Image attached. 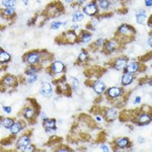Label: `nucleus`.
<instances>
[{"label": "nucleus", "mask_w": 152, "mask_h": 152, "mask_svg": "<svg viewBox=\"0 0 152 152\" xmlns=\"http://www.w3.org/2000/svg\"><path fill=\"white\" fill-rule=\"evenodd\" d=\"M124 94V89L122 87L118 86H112L107 89V95L112 99H118V97L122 96Z\"/></svg>", "instance_id": "nucleus-5"}, {"label": "nucleus", "mask_w": 152, "mask_h": 152, "mask_svg": "<svg viewBox=\"0 0 152 152\" xmlns=\"http://www.w3.org/2000/svg\"><path fill=\"white\" fill-rule=\"evenodd\" d=\"M84 1L85 0H76V4H77V5H81Z\"/></svg>", "instance_id": "nucleus-42"}, {"label": "nucleus", "mask_w": 152, "mask_h": 152, "mask_svg": "<svg viewBox=\"0 0 152 152\" xmlns=\"http://www.w3.org/2000/svg\"><path fill=\"white\" fill-rule=\"evenodd\" d=\"M34 150H35V147H34L33 145H31V144H28V146L24 147L23 151H34Z\"/></svg>", "instance_id": "nucleus-36"}, {"label": "nucleus", "mask_w": 152, "mask_h": 152, "mask_svg": "<svg viewBox=\"0 0 152 152\" xmlns=\"http://www.w3.org/2000/svg\"><path fill=\"white\" fill-rule=\"evenodd\" d=\"M1 4L4 7H14L16 4V0H1Z\"/></svg>", "instance_id": "nucleus-29"}, {"label": "nucleus", "mask_w": 152, "mask_h": 152, "mask_svg": "<svg viewBox=\"0 0 152 152\" xmlns=\"http://www.w3.org/2000/svg\"><path fill=\"white\" fill-rule=\"evenodd\" d=\"M50 69L54 74H60L65 71V64L61 61H54L50 65Z\"/></svg>", "instance_id": "nucleus-7"}, {"label": "nucleus", "mask_w": 152, "mask_h": 152, "mask_svg": "<svg viewBox=\"0 0 152 152\" xmlns=\"http://www.w3.org/2000/svg\"><path fill=\"white\" fill-rule=\"evenodd\" d=\"M37 79H38V76H37V75H31V76H28L26 82H28V84H33V83L35 82Z\"/></svg>", "instance_id": "nucleus-34"}, {"label": "nucleus", "mask_w": 152, "mask_h": 152, "mask_svg": "<svg viewBox=\"0 0 152 152\" xmlns=\"http://www.w3.org/2000/svg\"><path fill=\"white\" fill-rule=\"evenodd\" d=\"M99 19L97 18H94H94H91V20H90L89 24H90V26H92V28H94V26H96L97 23H99Z\"/></svg>", "instance_id": "nucleus-35"}, {"label": "nucleus", "mask_w": 152, "mask_h": 152, "mask_svg": "<svg viewBox=\"0 0 152 152\" xmlns=\"http://www.w3.org/2000/svg\"><path fill=\"white\" fill-rule=\"evenodd\" d=\"M84 18V13L80 10H75L72 13V21L73 23H79Z\"/></svg>", "instance_id": "nucleus-24"}, {"label": "nucleus", "mask_w": 152, "mask_h": 152, "mask_svg": "<svg viewBox=\"0 0 152 152\" xmlns=\"http://www.w3.org/2000/svg\"><path fill=\"white\" fill-rule=\"evenodd\" d=\"M87 59H88V53L84 50L81 51L79 56H78V61L83 63V62H85V61H87Z\"/></svg>", "instance_id": "nucleus-30"}, {"label": "nucleus", "mask_w": 152, "mask_h": 152, "mask_svg": "<svg viewBox=\"0 0 152 152\" xmlns=\"http://www.w3.org/2000/svg\"><path fill=\"white\" fill-rule=\"evenodd\" d=\"M3 110H4V112H5L6 114H10V113L12 112V109L10 107H3Z\"/></svg>", "instance_id": "nucleus-37"}, {"label": "nucleus", "mask_w": 152, "mask_h": 152, "mask_svg": "<svg viewBox=\"0 0 152 152\" xmlns=\"http://www.w3.org/2000/svg\"><path fill=\"white\" fill-rule=\"evenodd\" d=\"M112 1H118V0H112Z\"/></svg>", "instance_id": "nucleus-49"}, {"label": "nucleus", "mask_w": 152, "mask_h": 152, "mask_svg": "<svg viewBox=\"0 0 152 152\" xmlns=\"http://www.w3.org/2000/svg\"><path fill=\"white\" fill-rule=\"evenodd\" d=\"M148 44H149V46H150V47H152V36L149 37V39H148Z\"/></svg>", "instance_id": "nucleus-43"}, {"label": "nucleus", "mask_w": 152, "mask_h": 152, "mask_svg": "<svg viewBox=\"0 0 152 152\" xmlns=\"http://www.w3.org/2000/svg\"><path fill=\"white\" fill-rule=\"evenodd\" d=\"M61 37V41L63 44H74L77 41H79V37L77 36V34L74 31H68L63 33Z\"/></svg>", "instance_id": "nucleus-3"}, {"label": "nucleus", "mask_w": 152, "mask_h": 152, "mask_svg": "<svg viewBox=\"0 0 152 152\" xmlns=\"http://www.w3.org/2000/svg\"><path fill=\"white\" fill-rule=\"evenodd\" d=\"M83 13L86 14L87 16H92L96 15L99 13V5H97V2L91 1L89 3H87L86 5L83 7Z\"/></svg>", "instance_id": "nucleus-4"}, {"label": "nucleus", "mask_w": 152, "mask_h": 152, "mask_svg": "<svg viewBox=\"0 0 152 152\" xmlns=\"http://www.w3.org/2000/svg\"><path fill=\"white\" fill-rule=\"evenodd\" d=\"M91 87L94 88V90L96 92L97 94H102L107 90V86H105V83L100 81V80H97V81H94Z\"/></svg>", "instance_id": "nucleus-12"}, {"label": "nucleus", "mask_w": 152, "mask_h": 152, "mask_svg": "<svg viewBox=\"0 0 152 152\" xmlns=\"http://www.w3.org/2000/svg\"><path fill=\"white\" fill-rule=\"evenodd\" d=\"M21 1H23V4H26V5H28V0H21Z\"/></svg>", "instance_id": "nucleus-47"}, {"label": "nucleus", "mask_w": 152, "mask_h": 152, "mask_svg": "<svg viewBox=\"0 0 152 152\" xmlns=\"http://www.w3.org/2000/svg\"><path fill=\"white\" fill-rule=\"evenodd\" d=\"M116 146L118 148H127V147L131 146V143H130V140L128 138H119L116 141Z\"/></svg>", "instance_id": "nucleus-20"}, {"label": "nucleus", "mask_w": 152, "mask_h": 152, "mask_svg": "<svg viewBox=\"0 0 152 152\" xmlns=\"http://www.w3.org/2000/svg\"><path fill=\"white\" fill-rule=\"evenodd\" d=\"M66 2H72V0H66Z\"/></svg>", "instance_id": "nucleus-48"}, {"label": "nucleus", "mask_w": 152, "mask_h": 152, "mask_svg": "<svg viewBox=\"0 0 152 152\" xmlns=\"http://www.w3.org/2000/svg\"><path fill=\"white\" fill-rule=\"evenodd\" d=\"M28 144H31V139H29L28 136L23 135V136L19 137V139L16 142V148L19 149V150H23L24 147L28 146Z\"/></svg>", "instance_id": "nucleus-13"}, {"label": "nucleus", "mask_w": 152, "mask_h": 152, "mask_svg": "<svg viewBox=\"0 0 152 152\" xmlns=\"http://www.w3.org/2000/svg\"><path fill=\"white\" fill-rule=\"evenodd\" d=\"M128 58L127 57H119L115 60L113 67L117 70H125V68L128 65Z\"/></svg>", "instance_id": "nucleus-8"}, {"label": "nucleus", "mask_w": 152, "mask_h": 152, "mask_svg": "<svg viewBox=\"0 0 152 152\" xmlns=\"http://www.w3.org/2000/svg\"><path fill=\"white\" fill-rule=\"evenodd\" d=\"M77 28H79V24H73V26H72V29H73V31H74V29H77Z\"/></svg>", "instance_id": "nucleus-44"}, {"label": "nucleus", "mask_w": 152, "mask_h": 152, "mask_svg": "<svg viewBox=\"0 0 152 152\" xmlns=\"http://www.w3.org/2000/svg\"><path fill=\"white\" fill-rule=\"evenodd\" d=\"M138 142H139V143H144V139L142 138V137H139V138H138Z\"/></svg>", "instance_id": "nucleus-45"}, {"label": "nucleus", "mask_w": 152, "mask_h": 152, "mask_svg": "<svg viewBox=\"0 0 152 152\" xmlns=\"http://www.w3.org/2000/svg\"><path fill=\"white\" fill-rule=\"evenodd\" d=\"M23 117L26 118V120H34V119H35V117H36V115H37L35 109H34L33 107H26V109L23 110Z\"/></svg>", "instance_id": "nucleus-16"}, {"label": "nucleus", "mask_w": 152, "mask_h": 152, "mask_svg": "<svg viewBox=\"0 0 152 152\" xmlns=\"http://www.w3.org/2000/svg\"><path fill=\"white\" fill-rule=\"evenodd\" d=\"M70 81H71V87H72L74 90H77L78 88H79V80H78L77 78L71 77Z\"/></svg>", "instance_id": "nucleus-31"}, {"label": "nucleus", "mask_w": 152, "mask_h": 152, "mask_svg": "<svg viewBox=\"0 0 152 152\" xmlns=\"http://www.w3.org/2000/svg\"><path fill=\"white\" fill-rule=\"evenodd\" d=\"M14 123H15V122H14L13 119H11V118H4V119L1 120V125L5 129H10Z\"/></svg>", "instance_id": "nucleus-26"}, {"label": "nucleus", "mask_w": 152, "mask_h": 152, "mask_svg": "<svg viewBox=\"0 0 152 152\" xmlns=\"http://www.w3.org/2000/svg\"><path fill=\"white\" fill-rule=\"evenodd\" d=\"M119 45H120V43L117 40H110V41L104 42V47L102 48H104V51L107 54H111V53H114L115 51L117 50Z\"/></svg>", "instance_id": "nucleus-6"}, {"label": "nucleus", "mask_w": 152, "mask_h": 152, "mask_svg": "<svg viewBox=\"0 0 152 152\" xmlns=\"http://www.w3.org/2000/svg\"><path fill=\"white\" fill-rule=\"evenodd\" d=\"M141 68V64L139 62H136V61H132V62L128 63L127 67L125 68V72H129V73H136L139 72Z\"/></svg>", "instance_id": "nucleus-11"}, {"label": "nucleus", "mask_w": 152, "mask_h": 152, "mask_svg": "<svg viewBox=\"0 0 152 152\" xmlns=\"http://www.w3.org/2000/svg\"><path fill=\"white\" fill-rule=\"evenodd\" d=\"M91 38H92V36L90 33H88V31H82V33L80 34L79 40L83 44H88L91 41Z\"/></svg>", "instance_id": "nucleus-22"}, {"label": "nucleus", "mask_w": 152, "mask_h": 152, "mask_svg": "<svg viewBox=\"0 0 152 152\" xmlns=\"http://www.w3.org/2000/svg\"><path fill=\"white\" fill-rule=\"evenodd\" d=\"M144 3L147 7H150L152 6V0H144Z\"/></svg>", "instance_id": "nucleus-38"}, {"label": "nucleus", "mask_w": 152, "mask_h": 152, "mask_svg": "<svg viewBox=\"0 0 152 152\" xmlns=\"http://www.w3.org/2000/svg\"><path fill=\"white\" fill-rule=\"evenodd\" d=\"M10 59H11L10 55L6 51H4L3 49H0V62H1V64L9 62Z\"/></svg>", "instance_id": "nucleus-23"}, {"label": "nucleus", "mask_w": 152, "mask_h": 152, "mask_svg": "<svg viewBox=\"0 0 152 152\" xmlns=\"http://www.w3.org/2000/svg\"><path fill=\"white\" fill-rule=\"evenodd\" d=\"M40 92L44 95V96L50 97L51 95H52V94H53V88H52L51 83H49V82H43V83H42Z\"/></svg>", "instance_id": "nucleus-10"}, {"label": "nucleus", "mask_w": 152, "mask_h": 152, "mask_svg": "<svg viewBox=\"0 0 152 152\" xmlns=\"http://www.w3.org/2000/svg\"><path fill=\"white\" fill-rule=\"evenodd\" d=\"M136 34V29L133 26L129 24H122L117 31V36H119L122 39H126L127 42H131L134 39V36ZM119 38V39H120Z\"/></svg>", "instance_id": "nucleus-1"}, {"label": "nucleus", "mask_w": 152, "mask_h": 152, "mask_svg": "<svg viewBox=\"0 0 152 152\" xmlns=\"http://www.w3.org/2000/svg\"><path fill=\"white\" fill-rule=\"evenodd\" d=\"M42 58H43L42 52L31 51V52L24 55V62L28 65H38V64H41Z\"/></svg>", "instance_id": "nucleus-2"}, {"label": "nucleus", "mask_w": 152, "mask_h": 152, "mask_svg": "<svg viewBox=\"0 0 152 152\" xmlns=\"http://www.w3.org/2000/svg\"><path fill=\"white\" fill-rule=\"evenodd\" d=\"M2 16H12L15 14V8L14 7H5L1 10Z\"/></svg>", "instance_id": "nucleus-27"}, {"label": "nucleus", "mask_w": 152, "mask_h": 152, "mask_svg": "<svg viewBox=\"0 0 152 152\" xmlns=\"http://www.w3.org/2000/svg\"><path fill=\"white\" fill-rule=\"evenodd\" d=\"M136 121H137V124L140 125V126L147 125L152 121V116L149 115L148 113H141V114H139Z\"/></svg>", "instance_id": "nucleus-9"}, {"label": "nucleus", "mask_w": 152, "mask_h": 152, "mask_svg": "<svg viewBox=\"0 0 152 152\" xmlns=\"http://www.w3.org/2000/svg\"><path fill=\"white\" fill-rule=\"evenodd\" d=\"M118 117V112L115 109H109L104 112V119L107 120V122H112L114 121L115 119Z\"/></svg>", "instance_id": "nucleus-17"}, {"label": "nucleus", "mask_w": 152, "mask_h": 152, "mask_svg": "<svg viewBox=\"0 0 152 152\" xmlns=\"http://www.w3.org/2000/svg\"><path fill=\"white\" fill-rule=\"evenodd\" d=\"M141 102V97L140 96H137L136 99H135V100H134V104H140Z\"/></svg>", "instance_id": "nucleus-39"}, {"label": "nucleus", "mask_w": 152, "mask_h": 152, "mask_svg": "<svg viewBox=\"0 0 152 152\" xmlns=\"http://www.w3.org/2000/svg\"><path fill=\"white\" fill-rule=\"evenodd\" d=\"M16 83V77L13 75H5L2 79V85L5 86H13Z\"/></svg>", "instance_id": "nucleus-15"}, {"label": "nucleus", "mask_w": 152, "mask_h": 152, "mask_svg": "<svg viewBox=\"0 0 152 152\" xmlns=\"http://www.w3.org/2000/svg\"><path fill=\"white\" fill-rule=\"evenodd\" d=\"M9 130H10L11 134H13V135L18 134L19 132H20L21 130H23V124L19 123V122H15V123L12 125V127Z\"/></svg>", "instance_id": "nucleus-25"}, {"label": "nucleus", "mask_w": 152, "mask_h": 152, "mask_svg": "<svg viewBox=\"0 0 152 152\" xmlns=\"http://www.w3.org/2000/svg\"><path fill=\"white\" fill-rule=\"evenodd\" d=\"M135 77L133 73H129V72H125L123 76H122V85L126 86V85L131 84L134 81Z\"/></svg>", "instance_id": "nucleus-14"}, {"label": "nucleus", "mask_w": 152, "mask_h": 152, "mask_svg": "<svg viewBox=\"0 0 152 152\" xmlns=\"http://www.w3.org/2000/svg\"><path fill=\"white\" fill-rule=\"evenodd\" d=\"M67 23V21H54V23H52V24H51V28L52 29H58L59 28H61L62 26H64V24Z\"/></svg>", "instance_id": "nucleus-32"}, {"label": "nucleus", "mask_w": 152, "mask_h": 152, "mask_svg": "<svg viewBox=\"0 0 152 152\" xmlns=\"http://www.w3.org/2000/svg\"><path fill=\"white\" fill-rule=\"evenodd\" d=\"M39 70H40V68H39L38 65H28V68H26V71H24V73H26V75H28V76L37 75Z\"/></svg>", "instance_id": "nucleus-21"}, {"label": "nucleus", "mask_w": 152, "mask_h": 152, "mask_svg": "<svg viewBox=\"0 0 152 152\" xmlns=\"http://www.w3.org/2000/svg\"><path fill=\"white\" fill-rule=\"evenodd\" d=\"M43 125H44V127H45L46 131H48V132L53 131V130H56V121L55 120L46 119V120H44Z\"/></svg>", "instance_id": "nucleus-18"}, {"label": "nucleus", "mask_w": 152, "mask_h": 152, "mask_svg": "<svg viewBox=\"0 0 152 152\" xmlns=\"http://www.w3.org/2000/svg\"><path fill=\"white\" fill-rule=\"evenodd\" d=\"M146 18H147L146 11L144 9H140V10L136 12V21L139 24H144L146 20Z\"/></svg>", "instance_id": "nucleus-19"}, {"label": "nucleus", "mask_w": 152, "mask_h": 152, "mask_svg": "<svg viewBox=\"0 0 152 152\" xmlns=\"http://www.w3.org/2000/svg\"><path fill=\"white\" fill-rule=\"evenodd\" d=\"M104 39H99V40L95 41L94 43V46L95 47H99V48H102L104 47Z\"/></svg>", "instance_id": "nucleus-33"}, {"label": "nucleus", "mask_w": 152, "mask_h": 152, "mask_svg": "<svg viewBox=\"0 0 152 152\" xmlns=\"http://www.w3.org/2000/svg\"><path fill=\"white\" fill-rule=\"evenodd\" d=\"M97 5H99V8L102 9V10H107L111 5V1L110 0H99Z\"/></svg>", "instance_id": "nucleus-28"}, {"label": "nucleus", "mask_w": 152, "mask_h": 152, "mask_svg": "<svg viewBox=\"0 0 152 152\" xmlns=\"http://www.w3.org/2000/svg\"><path fill=\"white\" fill-rule=\"evenodd\" d=\"M100 148H102V150H104V151H110V148L107 145H102Z\"/></svg>", "instance_id": "nucleus-40"}, {"label": "nucleus", "mask_w": 152, "mask_h": 152, "mask_svg": "<svg viewBox=\"0 0 152 152\" xmlns=\"http://www.w3.org/2000/svg\"><path fill=\"white\" fill-rule=\"evenodd\" d=\"M57 151H70V149L69 148H66V147H62V148L58 149Z\"/></svg>", "instance_id": "nucleus-41"}, {"label": "nucleus", "mask_w": 152, "mask_h": 152, "mask_svg": "<svg viewBox=\"0 0 152 152\" xmlns=\"http://www.w3.org/2000/svg\"><path fill=\"white\" fill-rule=\"evenodd\" d=\"M95 119H96V121L102 122V118H100L99 116H95Z\"/></svg>", "instance_id": "nucleus-46"}]
</instances>
